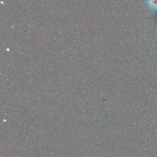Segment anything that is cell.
Instances as JSON below:
<instances>
[{"mask_svg":"<svg viewBox=\"0 0 157 157\" xmlns=\"http://www.w3.org/2000/svg\"><path fill=\"white\" fill-rule=\"evenodd\" d=\"M147 5L152 9H157V0H147Z\"/></svg>","mask_w":157,"mask_h":157,"instance_id":"6da1fadb","label":"cell"}]
</instances>
